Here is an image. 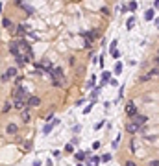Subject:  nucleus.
I'll return each instance as SVG.
<instances>
[{
    "instance_id": "c85d7f7f",
    "label": "nucleus",
    "mask_w": 159,
    "mask_h": 166,
    "mask_svg": "<svg viewBox=\"0 0 159 166\" xmlns=\"http://www.w3.org/2000/svg\"><path fill=\"white\" fill-rule=\"evenodd\" d=\"M146 81H150V77H148L146 74H144V76H141V77H137V83H146Z\"/></svg>"
},
{
    "instance_id": "6e6552de",
    "label": "nucleus",
    "mask_w": 159,
    "mask_h": 166,
    "mask_svg": "<svg viewBox=\"0 0 159 166\" xmlns=\"http://www.w3.org/2000/svg\"><path fill=\"white\" fill-rule=\"evenodd\" d=\"M133 122H135L139 127H143V126H146L148 116H146V115H137V116H133Z\"/></svg>"
},
{
    "instance_id": "dca6fc26",
    "label": "nucleus",
    "mask_w": 159,
    "mask_h": 166,
    "mask_svg": "<svg viewBox=\"0 0 159 166\" xmlns=\"http://www.w3.org/2000/svg\"><path fill=\"white\" fill-rule=\"evenodd\" d=\"M109 76H111V72H107V70H104V72H102V81H100V85H98L100 89H102V87H104L105 83L109 81Z\"/></svg>"
},
{
    "instance_id": "c03bdc74",
    "label": "nucleus",
    "mask_w": 159,
    "mask_h": 166,
    "mask_svg": "<svg viewBox=\"0 0 159 166\" xmlns=\"http://www.w3.org/2000/svg\"><path fill=\"white\" fill-rule=\"evenodd\" d=\"M78 142H80V140H78V137H74V138L70 140V144H72V146H76V144H78Z\"/></svg>"
},
{
    "instance_id": "6ab92c4d",
    "label": "nucleus",
    "mask_w": 159,
    "mask_h": 166,
    "mask_svg": "<svg viewBox=\"0 0 159 166\" xmlns=\"http://www.w3.org/2000/svg\"><path fill=\"white\" fill-rule=\"evenodd\" d=\"M52 72H54V77H56V80H63V77H65V76H63V70L59 68V66H54V70H52Z\"/></svg>"
},
{
    "instance_id": "2f4dec72",
    "label": "nucleus",
    "mask_w": 159,
    "mask_h": 166,
    "mask_svg": "<svg viewBox=\"0 0 159 166\" xmlns=\"http://www.w3.org/2000/svg\"><path fill=\"white\" fill-rule=\"evenodd\" d=\"M137 9V2H130L128 4V11H135Z\"/></svg>"
},
{
    "instance_id": "9d476101",
    "label": "nucleus",
    "mask_w": 159,
    "mask_h": 166,
    "mask_svg": "<svg viewBox=\"0 0 159 166\" xmlns=\"http://www.w3.org/2000/svg\"><path fill=\"white\" fill-rule=\"evenodd\" d=\"M20 120H22V124H30V122H31V115H30V109H24L22 113H20Z\"/></svg>"
},
{
    "instance_id": "423d86ee",
    "label": "nucleus",
    "mask_w": 159,
    "mask_h": 166,
    "mask_svg": "<svg viewBox=\"0 0 159 166\" xmlns=\"http://www.w3.org/2000/svg\"><path fill=\"white\" fill-rule=\"evenodd\" d=\"M26 105H28V109H35V107H39V105H41V98H39V96H31V98L28 100Z\"/></svg>"
},
{
    "instance_id": "5701e85b",
    "label": "nucleus",
    "mask_w": 159,
    "mask_h": 166,
    "mask_svg": "<svg viewBox=\"0 0 159 166\" xmlns=\"http://www.w3.org/2000/svg\"><path fill=\"white\" fill-rule=\"evenodd\" d=\"M52 129H54V126H52V124H45L43 126V135H50Z\"/></svg>"
},
{
    "instance_id": "e433bc0d",
    "label": "nucleus",
    "mask_w": 159,
    "mask_h": 166,
    "mask_svg": "<svg viewBox=\"0 0 159 166\" xmlns=\"http://www.w3.org/2000/svg\"><path fill=\"white\" fill-rule=\"evenodd\" d=\"M98 148H100V142H98V140H94V142H93V146H91V150H98Z\"/></svg>"
},
{
    "instance_id": "7ed1b4c3",
    "label": "nucleus",
    "mask_w": 159,
    "mask_h": 166,
    "mask_svg": "<svg viewBox=\"0 0 159 166\" xmlns=\"http://www.w3.org/2000/svg\"><path fill=\"white\" fill-rule=\"evenodd\" d=\"M28 26H24V24H17V26H13V35L15 37H19V39H24L26 35H28Z\"/></svg>"
},
{
    "instance_id": "a18cd8bd",
    "label": "nucleus",
    "mask_w": 159,
    "mask_h": 166,
    "mask_svg": "<svg viewBox=\"0 0 159 166\" xmlns=\"http://www.w3.org/2000/svg\"><path fill=\"white\" fill-rule=\"evenodd\" d=\"M120 11H122V13H126V11H128V6L122 4V6H120Z\"/></svg>"
},
{
    "instance_id": "cd10ccee",
    "label": "nucleus",
    "mask_w": 159,
    "mask_h": 166,
    "mask_svg": "<svg viewBox=\"0 0 159 166\" xmlns=\"http://www.w3.org/2000/svg\"><path fill=\"white\" fill-rule=\"evenodd\" d=\"M22 81H24V76H22V74L15 77V85H17V87H20V85H22Z\"/></svg>"
},
{
    "instance_id": "0eeeda50",
    "label": "nucleus",
    "mask_w": 159,
    "mask_h": 166,
    "mask_svg": "<svg viewBox=\"0 0 159 166\" xmlns=\"http://www.w3.org/2000/svg\"><path fill=\"white\" fill-rule=\"evenodd\" d=\"M9 52H11L13 57L20 55V48H19V42H17V41H11V42H9Z\"/></svg>"
},
{
    "instance_id": "9b49d317",
    "label": "nucleus",
    "mask_w": 159,
    "mask_h": 166,
    "mask_svg": "<svg viewBox=\"0 0 159 166\" xmlns=\"http://www.w3.org/2000/svg\"><path fill=\"white\" fill-rule=\"evenodd\" d=\"M13 107L17 109V111H20V113H22L24 109H28V105H26V102H22V100H15L13 102Z\"/></svg>"
},
{
    "instance_id": "f704fd0d",
    "label": "nucleus",
    "mask_w": 159,
    "mask_h": 166,
    "mask_svg": "<svg viewBox=\"0 0 159 166\" xmlns=\"http://www.w3.org/2000/svg\"><path fill=\"white\" fill-rule=\"evenodd\" d=\"M93 105H94L93 102H91V105H85V109H83V113H85V115H89V113H91V109H93Z\"/></svg>"
},
{
    "instance_id": "393cba45",
    "label": "nucleus",
    "mask_w": 159,
    "mask_h": 166,
    "mask_svg": "<svg viewBox=\"0 0 159 166\" xmlns=\"http://www.w3.org/2000/svg\"><path fill=\"white\" fill-rule=\"evenodd\" d=\"M130 151L131 153H137V142H135V138L130 140Z\"/></svg>"
},
{
    "instance_id": "a878e982",
    "label": "nucleus",
    "mask_w": 159,
    "mask_h": 166,
    "mask_svg": "<svg viewBox=\"0 0 159 166\" xmlns=\"http://www.w3.org/2000/svg\"><path fill=\"white\" fill-rule=\"evenodd\" d=\"M94 83H96V76H91V80L87 81V85H85V87H87V89H93V87H94Z\"/></svg>"
},
{
    "instance_id": "58836bf2",
    "label": "nucleus",
    "mask_w": 159,
    "mask_h": 166,
    "mask_svg": "<svg viewBox=\"0 0 159 166\" xmlns=\"http://www.w3.org/2000/svg\"><path fill=\"white\" fill-rule=\"evenodd\" d=\"M119 142H120V135H116V138H115V142H113V148L119 146Z\"/></svg>"
},
{
    "instance_id": "de8ad7c7",
    "label": "nucleus",
    "mask_w": 159,
    "mask_h": 166,
    "mask_svg": "<svg viewBox=\"0 0 159 166\" xmlns=\"http://www.w3.org/2000/svg\"><path fill=\"white\" fill-rule=\"evenodd\" d=\"M52 164H54V162H52V159H48L46 161V166H52Z\"/></svg>"
},
{
    "instance_id": "4be33fe9",
    "label": "nucleus",
    "mask_w": 159,
    "mask_h": 166,
    "mask_svg": "<svg viewBox=\"0 0 159 166\" xmlns=\"http://www.w3.org/2000/svg\"><path fill=\"white\" fill-rule=\"evenodd\" d=\"M113 70H115V74H116V76H119V74L122 72V61H116V63H115V68H113Z\"/></svg>"
},
{
    "instance_id": "f8f14e48",
    "label": "nucleus",
    "mask_w": 159,
    "mask_h": 166,
    "mask_svg": "<svg viewBox=\"0 0 159 166\" xmlns=\"http://www.w3.org/2000/svg\"><path fill=\"white\" fill-rule=\"evenodd\" d=\"M100 162H102V161H100L98 155H94V157H91V159H87V161H85V164H87V166H98Z\"/></svg>"
},
{
    "instance_id": "20e7f679",
    "label": "nucleus",
    "mask_w": 159,
    "mask_h": 166,
    "mask_svg": "<svg viewBox=\"0 0 159 166\" xmlns=\"http://www.w3.org/2000/svg\"><path fill=\"white\" fill-rule=\"evenodd\" d=\"M124 129H126V133H128V135H137L141 127L137 126L133 120H128V122H126V126H124Z\"/></svg>"
},
{
    "instance_id": "ddd939ff",
    "label": "nucleus",
    "mask_w": 159,
    "mask_h": 166,
    "mask_svg": "<svg viewBox=\"0 0 159 166\" xmlns=\"http://www.w3.org/2000/svg\"><path fill=\"white\" fill-rule=\"evenodd\" d=\"M144 19H146V20H154V19H155V9H154V7H148V9L144 11Z\"/></svg>"
},
{
    "instance_id": "b1692460",
    "label": "nucleus",
    "mask_w": 159,
    "mask_h": 166,
    "mask_svg": "<svg viewBox=\"0 0 159 166\" xmlns=\"http://www.w3.org/2000/svg\"><path fill=\"white\" fill-rule=\"evenodd\" d=\"M65 153H69V155H74L76 151H74V146L69 142V144H65Z\"/></svg>"
},
{
    "instance_id": "79ce46f5",
    "label": "nucleus",
    "mask_w": 159,
    "mask_h": 166,
    "mask_svg": "<svg viewBox=\"0 0 159 166\" xmlns=\"http://www.w3.org/2000/svg\"><path fill=\"white\" fill-rule=\"evenodd\" d=\"M102 13H104V15H109V7L104 6V7H102Z\"/></svg>"
},
{
    "instance_id": "4468645a",
    "label": "nucleus",
    "mask_w": 159,
    "mask_h": 166,
    "mask_svg": "<svg viewBox=\"0 0 159 166\" xmlns=\"http://www.w3.org/2000/svg\"><path fill=\"white\" fill-rule=\"evenodd\" d=\"M28 61H26V55L24 54H20V55H17V57H15V65L17 66H24Z\"/></svg>"
},
{
    "instance_id": "473e14b6",
    "label": "nucleus",
    "mask_w": 159,
    "mask_h": 166,
    "mask_svg": "<svg viewBox=\"0 0 159 166\" xmlns=\"http://www.w3.org/2000/svg\"><path fill=\"white\" fill-rule=\"evenodd\" d=\"M116 42H119V41H116V39H113V41H111V46H109V52H115V50H116V48H115V46H116Z\"/></svg>"
},
{
    "instance_id": "f3484780",
    "label": "nucleus",
    "mask_w": 159,
    "mask_h": 166,
    "mask_svg": "<svg viewBox=\"0 0 159 166\" xmlns=\"http://www.w3.org/2000/svg\"><path fill=\"white\" fill-rule=\"evenodd\" d=\"M74 159H76L78 162H83V161H87V153H83V151H76V153H74Z\"/></svg>"
},
{
    "instance_id": "ea45409f",
    "label": "nucleus",
    "mask_w": 159,
    "mask_h": 166,
    "mask_svg": "<svg viewBox=\"0 0 159 166\" xmlns=\"http://www.w3.org/2000/svg\"><path fill=\"white\" fill-rule=\"evenodd\" d=\"M59 122H61L59 118H54V120H52V122H50V124H52V126H54V127H56V126H59Z\"/></svg>"
},
{
    "instance_id": "864d4df0",
    "label": "nucleus",
    "mask_w": 159,
    "mask_h": 166,
    "mask_svg": "<svg viewBox=\"0 0 159 166\" xmlns=\"http://www.w3.org/2000/svg\"><path fill=\"white\" fill-rule=\"evenodd\" d=\"M157 28H159V26H157Z\"/></svg>"
},
{
    "instance_id": "7c9ffc66",
    "label": "nucleus",
    "mask_w": 159,
    "mask_h": 166,
    "mask_svg": "<svg viewBox=\"0 0 159 166\" xmlns=\"http://www.w3.org/2000/svg\"><path fill=\"white\" fill-rule=\"evenodd\" d=\"M124 166H139V164H137L133 159H130V161H124Z\"/></svg>"
},
{
    "instance_id": "4c0bfd02",
    "label": "nucleus",
    "mask_w": 159,
    "mask_h": 166,
    "mask_svg": "<svg viewBox=\"0 0 159 166\" xmlns=\"http://www.w3.org/2000/svg\"><path fill=\"white\" fill-rule=\"evenodd\" d=\"M111 55H113L115 59H119V57H120V52H119V50H115V52H111Z\"/></svg>"
},
{
    "instance_id": "72a5a7b5",
    "label": "nucleus",
    "mask_w": 159,
    "mask_h": 166,
    "mask_svg": "<svg viewBox=\"0 0 159 166\" xmlns=\"http://www.w3.org/2000/svg\"><path fill=\"white\" fill-rule=\"evenodd\" d=\"M148 166H159V159H152V161H148Z\"/></svg>"
},
{
    "instance_id": "09e8293b",
    "label": "nucleus",
    "mask_w": 159,
    "mask_h": 166,
    "mask_svg": "<svg viewBox=\"0 0 159 166\" xmlns=\"http://www.w3.org/2000/svg\"><path fill=\"white\" fill-rule=\"evenodd\" d=\"M34 166H41V161H34Z\"/></svg>"
},
{
    "instance_id": "49530a36",
    "label": "nucleus",
    "mask_w": 159,
    "mask_h": 166,
    "mask_svg": "<svg viewBox=\"0 0 159 166\" xmlns=\"http://www.w3.org/2000/svg\"><path fill=\"white\" fill-rule=\"evenodd\" d=\"M154 9H159V0H154Z\"/></svg>"
},
{
    "instance_id": "c756f323",
    "label": "nucleus",
    "mask_w": 159,
    "mask_h": 166,
    "mask_svg": "<svg viewBox=\"0 0 159 166\" xmlns=\"http://www.w3.org/2000/svg\"><path fill=\"white\" fill-rule=\"evenodd\" d=\"M100 161H102V162H109V161H111V155H109V153L102 155V157H100Z\"/></svg>"
},
{
    "instance_id": "412c9836",
    "label": "nucleus",
    "mask_w": 159,
    "mask_h": 166,
    "mask_svg": "<svg viewBox=\"0 0 159 166\" xmlns=\"http://www.w3.org/2000/svg\"><path fill=\"white\" fill-rule=\"evenodd\" d=\"M98 94H100V87H96V89H94V91L91 92V100H93V103L96 102V98H98Z\"/></svg>"
},
{
    "instance_id": "f257e3e1",
    "label": "nucleus",
    "mask_w": 159,
    "mask_h": 166,
    "mask_svg": "<svg viewBox=\"0 0 159 166\" xmlns=\"http://www.w3.org/2000/svg\"><path fill=\"white\" fill-rule=\"evenodd\" d=\"M19 76V70H17V66H7L6 68V72L2 74V83H6V81H11V80H15V77Z\"/></svg>"
},
{
    "instance_id": "3c124183",
    "label": "nucleus",
    "mask_w": 159,
    "mask_h": 166,
    "mask_svg": "<svg viewBox=\"0 0 159 166\" xmlns=\"http://www.w3.org/2000/svg\"><path fill=\"white\" fill-rule=\"evenodd\" d=\"M0 11H2V2H0Z\"/></svg>"
},
{
    "instance_id": "603ef678",
    "label": "nucleus",
    "mask_w": 159,
    "mask_h": 166,
    "mask_svg": "<svg viewBox=\"0 0 159 166\" xmlns=\"http://www.w3.org/2000/svg\"><path fill=\"white\" fill-rule=\"evenodd\" d=\"M76 166H83V164H81V162H80V164H76Z\"/></svg>"
},
{
    "instance_id": "8fccbe9b",
    "label": "nucleus",
    "mask_w": 159,
    "mask_h": 166,
    "mask_svg": "<svg viewBox=\"0 0 159 166\" xmlns=\"http://www.w3.org/2000/svg\"><path fill=\"white\" fill-rule=\"evenodd\" d=\"M155 57H159V48H157V52H155Z\"/></svg>"
},
{
    "instance_id": "37998d69",
    "label": "nucleus",
    "mask_w": 159,
    "mask_h": 166,
    "mask_svg": "<svg viewBox=\"0 0 159 166\" xmlns=\"http://www.w3.org/2000/svg\"><path fill=\"white\" fill-rule=\"evenodd\" d=\"M152 63H154L155 68H159V57H154V61H152Z\"/></svg>"
},
{
    "instance_id": "bb28decb",
    "label": "nucleus",
    "mask_w": 159,
    "mask_h": 166,
    "mask_svg": "<svg viewBox=\"0 0 159 166\" xmlns=\"http://www.w3.org/2000/svg\"><path fill=\"white\" fill-rule=\"evenodd\" d=\"M133 22H135V19H133V17H130V19H128V22H126V30H128V31L133 28Z\"/></svg>"
},
{
    "instance_id": "a211bd4d",
    "label": "nucleus",
    "mask_w": 159,
    "mask_h": 166,
    "mask_svg": "<svg viewBox=\"0 0 159 166\" xmlns=\"http://www.w3.org/2000/svg\"><path fill=\"white\" fill-rule=\"evenodd\" d=\"M146 76L150 77V80H154V77H159V68H155V66H154V68H150V70L146 72Z\"/></svg>"
},
{
    "instance_id": "2eb2a0df",
    "label": "nucleus",
    "mask_w": 159,
    "mask_h": 166,
    "mask_svg": "<svg viewBox=\"0 0 159 166\" xmlns=\"http://www.w3.org/2000/svg\"><path fill=\"white\" fill-rule=\"evenodd\" d=\"M11 109H13V103H11V102H4V103H2V109H0V113L6 115V113H9Z\"/></svg>"
},
{
    "instance_id": "f03ea898",
    "label": "nucleus",
    "mask_w": 159,
    "mask_h": 166,
    "mask_svg": "<svg viewBox=\"0 0 159 166\" xmlns=\"http://www.w3.org/2000/svg\"><path fill=\"white\" fill-rule=\"evenodd\" d=\"M139 115V105H137L133 100H130L128 103H126V116L128 118H133V116H137Z\"/></svg>"
},
{
    "instance_id": "c9c22d12",
    "label": "nucleus",
    "mask_w": 159,
    "mask_h": 166,
    "mask_svg": "<svg viewBox=\"0 0 159 166\" xmlns=\"http://www.w3.org/2000/svg\"><path fill=\"white\" fill-rule=\"evenodd\" d=\"M30 150H31V142L26 140V142H24V151H30Z\"/></svg>"
},
{
    "instance_id": "aec40b11",
    "label": "nucleus",
    "mask_w": 159,
    "mask_h": 166,
    "mask_svg": "<svg viewBox=\"0 0 159 166\" xmlns=\"http://www.w3.org/2000/svg\"><path fill=\"white\" fill-rule=\"evenodd\" d=\"M2 26H4V28H13L11 19H9V17H2Z\"/></svg>"
},
{
    "instance_id": "1a4fd4ad",
    "label": "nucleus",
    "mask_w": 159,
    "mask_h": 166,
    "mask_svg": "<svg viewBox=\"0 0 159 166\" xmlns=\"http://www.w3.org/2000/svg\"><path fill=\"white\" fill-rule=\"evenodd\" d=\"M15 6H19L20 9H24V11H26V13H28V15H34V11H35L34 7H31V6H30V4H24V2H15Z\"/></svg>"
},
{
    "instance_id": "a19ab883",
    "label": "nucleus",
    "mask_w": 159,
    "mask_h": 166,
    "mask_svg": "<svg viewBox=\"0 0 159 166\" xmlns=\"http://www.w3.org/2000/svg\"><path fill=\"white\" fill-rule=\"evenodd\" d=\"M69 65H70V66H74V65H76V57H74V55L69 59Z\"/></svg>"
},
{
    "instance_id": "39448f33",
    "label": "nucleus",
    "mask_w": 159,
    "mask_h": 166,
    "mask_svg": "<svg viewBox=\"0 0 159 166\" xmlns=\"http://www.w3.org/2000/svg\"><path fill=\"white\" fill-rule=\"evenodd\" d=\"M17 133H19V126L15 122H9L6 126V135H17Z\"/></svg>"
}]
</instances>
